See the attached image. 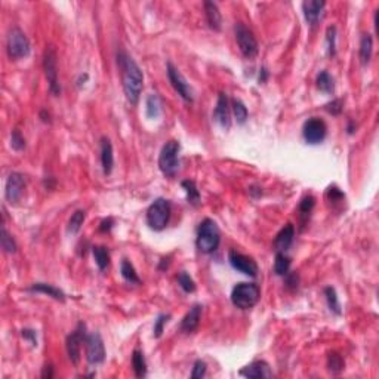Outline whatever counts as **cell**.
Instances as JSON below:
<instances>
[{
    "label": "cell",
    "mask_w": 379,
    "mask_h": 379,
    "mask_svg": "<svg viewBox=\"0 0 379 379\" xmlns=\"http://www.w3.org/2000/svg\"><path fill=\"white\" fill-rule=\"evenodd\" d=\"M228 261H230L231 267L234 268V270H237V271L246 274V276L255 277L258 274V265H256V262L253 261L251 256H248V255H243V253L236 252V251H230V253H228Z\"/></svg>",
    "instance_id": "obj_14"
},
{
    "label": "cell",
    "mask_w": 379,
    "mask_h": 379,
    "mask_svg": "<svg viewBox=\"0 0 379 379\" xmlns=\"http://www.w3.org/2000/svg\"><path fill=\"white\" fill-rule=\"evenodd\" d=\"M113 225H114V221H113V218H107V219H104L101 225H99V231L101 233H108V231H112Z\"/></svg>",
    "instance_id": "obj_46"
},
{
    "label": "cell",
    "mask_w": 379,
    "mask_h": 379,
    "mask_svg": "<svg viewBox=\"0 0 379 379\" xmlns=\"http://www.w3.org/2000/svg\"><path fill=\"white\" fill-rule=\"evenodd\" d=\"M92 253H94V258H95V264L98 265L101 271L107 270V267L110 265V253L105 248L102 246H95L92 248Z\"/></svg>",
    "instance_id": "obj_28"
},
{
    "label": "cell",
    "mask_w": 379,
    "mask_h": 379,
    "mask_svg": "<svg viewBox=\"0 0 379 379\" xmlns=\"http://www.w3.org/2000/svg\"><path fill=\"white\" fill-rule=\"evenodd\" d=\"M267 76H268L267 69H261V74H259V82H261V83H264V82L267 80Z\"/></svg>",
    "instance_id": "obj_48"
},
{
    "label": "cell",
    "mask_w": 379,
    "mask_h": 379,
    "mask_svg": "<svg viewBox=\"0 0 379 379\" xmlns=\"http://www.w3.org/2000/svg\"><path fill=\"white\" fill-rule=\"evenodd\" d=\"M291 270V258L286 256L284 253L277 252L276 255V261H274V273L277 276H286Z\"/></svg>",
    "instance_id": "obj_31"
},
{
    "label": "cell",
    "mask_w": 379,
    "mask_h": 379,
    "mask_svg": "<svg viewBox=\"0 0 379 379\" xmlns=\"http://www.w3.org/2000/svg\"><path fill=\"white\" fill-rule=\"evenodd\" d=\"M326 39H327V48H329V55H337V27H329L326 31Z\"/></svg>",
    "instance_id": "obj_38"
},
{
    "label": "cell",
    "mask_w": 379,
    "mask_h": 379,
    "mask_svg": "<svg viewBox=\"0 0 379 379\" xmlns=\"http://www.w3.org/2000/svg\"><path fill=\"white\" fill-rule=\"evenodd\" d=\"M162 113V102H160V98L155 95V94H151L147 97V101H145V114L148 119H157Z\"/></svg>",
    "instance_id": "obj_23"
},
{
    "label": "cell",
    "mask_w": 379,
    "mask_h": 379,
    "mask_svg": "<svg viewBox=\"0 0 379 379\" xmlns=\"http://www.w3.org/2000/svg\"><path fill=\"white\" fill-rule=\"evenodd\" d=\"M314 205H316V198L313 196H305L301 200V203H299V215H301L302 221H305L308 218Z\"/></svg>",
    "instance_id": "obj_36"
},
{
    "label": "cell",
    "mask_w": 379,
    "mask_h": 379,
    "mask_svg": "<svg viewBox=\"0 0 379 379\" xmlns=\"http://www.w3.org/2000/svg\"><path fill=\"white\" fill-rule=\"evenodd\" d=\"M30 51H31V44L26 33L19 28H12L8 33V39H6L8 56L14 61H19L27 58L30 55Z\"/></svg>",
    "instance_id": "obj_6"
},
{
    "label": "cell",
    "mask_w": 379,
    "mask_h": 379,
    "mask_svg": "<svg viewBox=\"0 0 379 379\" xmlns=\"http://www.w3.org/2000/svg\"><path fill=\"white\" fill-rule=\"evenodd\" d=\"M342 107H344V104H342L341 99H333L332 102L326 104V112L330 113L332 116H338L339 113L342 112Z\"/></svg>",
    "instance_id": "obj_43"
},
{
    "label": "cell",
    "mask_w": 379,
    "mask_h": 379,
    "mask_svg": "<svg viewBox=\"0 0 379 379\" xmlns=\"http://www.w3.org/2000/svg\"><path fill=\"white\" fill-rule=\"evenodd\" d=\"M180 142L175 140L168 141L159 155V168L165 176L173 178L180 169Z\"/></svg>",
    "instance_id": "obj_3"
},
{
    "label": "cell",
    "mask_w": 379,
    "mask_h": 379,
    "mask_svg": "<svg viewBox=\"0 0 379 379\" xmlns=\"http://www.w3.org/2000/svg\"><path fill=\"white\" fill-rule=\"evenodd\" d=\"M200 317H202V305H197L196 304L185 314V317L181 322V330L185 332V333L196 332L198 324H200Z\"/></svg>",
    "instance_id": "obj_19"
},
{
    "label": "cell",
    "mask_w": 379,
    "mask_h": 379,
    "mask_svg": "<svg viewBox=\"0 0 379 379\" xmlns=\"http://www.w3.org/2000/svg\"><path fill=\"white\" fill-rule=\"evenodd\" d=\"M233 113H234V117H236V120H237L239 125H243V123L248 120L249 113H248L246 105H244L240 99L237 98L233 99Z\"/></svg>",
    "instance_id": "obj_34"
},
{
    "label": "cell",
    "mask_w": 379,
    "mask_h": 379,
    "mask_svg": "<svg viewBox=\"0 0 379 379\" xmlns=\"http://www.w3.org/2000/svg\"><path fill=\"white\" fill-rule=\"evenodd\" d=\"M120 273H122V277L127 283H133V284H140L141 283L140 277L137 274V270L130 264V261H127V259L122 261V264H120Z\"/></svg>",
    "instance_id": "obj_29"
},
{
    "label": "cell",
    "mask_w": 379,
    "mask_h": 379,
    "mask_svg": "<svg viewBox=\"0 0 379 379\" xmlns=\"http://www.w3.org/2000/svg\"><path fill=\"white\" fill-rule=\"evenodd\" d=\"M221 243V233L215 221L209 218L203 219L197 230L196 244L202 253H213Z\"/></svg>",
    "instance_id": "obj_2"
},
{
    "label": "cell",
    "mask_w": 379,
    "mask_h": 379,
    "mask_svg": "<svg viewBox=\"0 0 379 379\" xmlns=\"http://www.w3.org/2000/svg\"><path fill=\"white\" fill-rule=\"evenodd\" d=\"M327 198L332 202V203H339V202H344V198H345V194L337 188V187H329L327 188Z\"/></svg>",
    "instance_id": "obj_40"
},
{
    "label": "cell",
    "mask_w": 379,
    "mask_h": 379,
    "mask_svg": "<svg viewBox=\"0 0 379 379\" xmlns=\"http://www.w3.org/2000/svg\"><path fill=\"white\" fill-rule=\"evenodd\" d=\"M326 133H327V127L322 119L311 117L304 123L302 135H304V140L311 145L323 142V140L326 138Z\"/></svg>",
    "instance_id": "obj_11"
},
{
    "label": "cell",
    "mask_w": 379,
    "mask_h": 379,
    "mask_svg": "<svg viewBox=\"0 0 379 379\" xmlns=\"http://www.w3.org/2000/svg\"><path fill=\"white\" fill-rule=\"evenodd\" d=\"M170 319V316H166V314H162L157 317L154 323V337L160 338L162 333H163V329H165V324L168 323V320Z\"/></svg>",
    "instance_id": "obj_41"
},
{
    "label": "cell",
    "mask_w": 379,
    "mask_h": 379,
    "mask_svg": "<svg viewBox=\"0 0 379 379\" xmlns=\"http://www.w3.org/2000/svg\"><path fill=\"white\" fill-rule=\"evenodd\" d=\"M324 8H326V3L323 0H305L302 3L304 16L309 26H316L319 23V19L323 15Z\"/></svg>",
    "instance_id": "obj_15"
},
{
    "label": "cell",
    "mask_w": 379,
    "mask_h": 379,
    "mask_svg": "<svg viewBox=\"0 0 379 379\" xmlns=\"http://www.w3.org/2000/svg\"><path fill=\"white\" fill-rule=\"evenodd\" d=\"M21 335H23L24 339L30 341V344H31L33 347L37 345V335H36V330H33V329H23V330H21Z\"/></svg>",
    "instance_id": "obj_44"
},
{
    "label": "cell",
    "mask_w": 379,
    "mask_h": 379,
    "mask_svg": "<svg viewBox=\"0 0 379 379\" xmlns=\"http://www.w3.org/2000/svg\"><path fill=\"white\" fill-rule=\"evenodd\" d=\"M30 291H31V292H39V294H43V295L51 296V298H54L56 301H61V302L65 301V294H64L61 289H58L55 286H52V284L34 283V284L30 287Z\"/></svg>",
    "instance_id": "obj_22"
},
{
    "label": "cell",
    "mask_w": 379,
    "mask_h": 379,
    "mask_svg": "<svg viewBox=\"0 0 379 379\" xmlns=\"http://www.w3.org/2000/svg\"><path fill=\"white\" fill-rule=\"evenodd\" d=\"M205 375H206V363L202 362V360H197L196 363H194V367H193V372H191V378H203Z\"/></svg>",
    "instance_id": "obj_42"
},
{
    "label": "cell",
    "mask_w": 379,
    "mask_h": 379,
    "mask_svg": "<svg viewBox=\"0 0 379 379\" xmlns=\"http://www.w3.org/2000/svg\"><path fill=\"white\" fill-rule=\"evenodd\" d=\"M205 14H206V21H208L209 27L215 31H219L221 26H222V18H221L218 5L213 2H205Z\"/></svg>",
    "instance_id": "obj_21"
},
{
    "label": "cell",
    "mask_w": 379,
    "mask_h": 379,
    "mask_svg": "<svg viewBox=\"0 0 379 379\" xmlns=\"http://www.w3.org/2000/svg\"><path fill=\"white\" fill-rule=\"evenodd\" d=\"M168 77L170 80V84L173 86V89L178 92V95L185 101V102H193L194 101V94H193V89L191 86L188 84V82L185 80L183 74L180 73L178 69H175L173 64H168Z\"/></svg>",
    "instance_id": "obj_9"
},
{
    "label": "cell",
    "mask_w": 379,
    "mask_h": 379,
    "mask_svg": "<svg viewBox=\"0 0 379 379\" xmlns=\"http://www.w3.org/2000/svg\"><path fill=\"white\" fill-rule=\"evenodd\" d=\"M324 296H326V301H327V307L329 309L332 311V313H335L337 316H341V304H339V299H338L337 295V291L332 287V286H329V287H326L324 289Z\"/></svg>",
    "instance_id": "obj_32"
},
{
    "label": "cell",
    "mask_w": 379,
    "mask_h": 379,
    "mask_svg": "<svg viewBox=\"0 0 379 379\" xmlns=\"http://www.w3.org/2000/svg\"><path fill=\"white\" fill-rule=\"evenodd\" d=\"M84 218H86V212L84 211H76L71 218L69 219V225H67V233L69 234H77L82 228V225L84 222Z\"/></svg>",
    "instance_id": "obj_30"
},
{
    "label": "cell",
    "mask_w": 379,
    "mask_h": 379,
    "mask_svg": "<svg viewBox=\"0 0 379 379\" xmlns=\"http://www.w3.org/2000/svg\"><path fill=\"white\" fill-rule=\"evenodd\" d=\"M372 51H373V40L370 34H363L362 42H360V61L362 64L366 65L370 58H372Z\"/></svg>",
    "instance_id": "obj_24"
},
{
    "label": "cell",
    "mask_w": 379,
    "mask_h": 379,
    "mask_svg": "<svg viewBox=\"0 0 379 379\" xmlns=\"http://www.w3.org/2000/svg\"><path fill=\"white\" fill-rule=\"evenodd\" d=\"M117 65L120 69L122 86H123L126 99L130 104L137 105L140 101L142 87H144V74L141 71L140 65L123 51L117 54Z\"/></svg>",
    "instance_id": "obj_1"
},
{
    "label": "cell",
    "mask_w": 379,
    "mask_h": 379,
    "mask_svg": "<svg viewBox=\"0 0 379 379\" xmlns=\"http://www.w3.org/2000/svg\"><path fill=\"white\" fill-rule=\"evenodd\" d=\"M213 117L224 129H230V126H231V114H230L228 98H227L225 94H219L215 112H213Z\"/></svg>",
    "instance_id": "obj_16"
},
{
    "label": "cell",
    "mask_w": 379,
    "mask_h": 379,
    "mask_svg": "<svg viewBox=\"0 0 379 379\" xmlns=\"http://www.w3.org/2000/svg\"><path fill=\"white\" fill-rule=\"evenodd\" d=\"M240 375L244 378H271L273 373L270 370V366L265 362H253L244 369L240 370Z\"/></svg>",
    "instance_id": "obj_18"
},
{
    "label": "cell",
    "mask_w": 379,
    "mask_h": 379,
    "mask_svg": "<svg viewBox=\"0 0 379 379\" xmlns=\"http://www.w3.org/2000/svg\"><path fill=\"white\" fill-rule=\"evenodd\" d=\"M344 359H342V355L341 354H338V352H330L329 354V357H327V367H329V370L332 372V373H341L342 370H344Z\"/></svg>",
    "instance_id": "obj_33"
},
{
    "label": "cell",
    "mask_w": 379,
    "mask_h": 379,
    "mask_svg": "<svg viewBox=\"0 0 379 379\" xmlns=\"http://www.w3.org/2000/svg\"><path fill=\"white\" fill-rule=\"evenodd\" d=\"M259 287L255 283H239L231 292V302L240 309L253 308L259 301Z\"/></svg>",
    "instance_id": "obj_5"
},
{
    "label": "cell",
    "mask_w": 379,
    "mask_h": 379,
    "mask_svg": "<svg viewBox=\"0 0 379 379\" xmlns=\"http://www.w3.org/2000/svg\"><path fill=\"white\" fill-rule=\"evenodd\" d=\"M26 190V178L24 175L12 172L8 180H6V187H5V197L11 205H16L21 197L24 194Z\"/></svg>",
    "instance_id": "obj_12"
},
{
    "label": "cell",
    "mask_w": 379,
    "mask_h": 379,
    "mask_svg": "<svg viewBox=\"0 0 379 379\" xmlns=\"http://www.w3.org/2000/svg\"><path fill=\"white\" fill-rule=\"evenodd\" d=\"M132 367L138 378H144L147 375V363H145L144 354L140 350H135L132 352Z\"/></svg>",
    "instance_id": "obj_26"
},
{
    "label": "cell",
    "mask_w": 379,
    "mask_h": 379,
    "mask_svg": "<svg viewBox=\"0 0 379 379\" xmlns=\"http://www.w3.org/2000/svg\"><path fill=\"white\" fill-rule=\"evenodd\" d=\"M43 70H44V76L49 84V91L54 95H59L61 94V86H59V80H58V64H56V52L54 46H46L44 54H43Z\"/></svg>",
    "instance_id": "obj_7"
},
{
    "label": "cell",
    "mask_w": 379,
    "mask_h": 379,
    "mask_svg": "<svg viewBox=\"0 0 379 379\" xmlns=\"http://www.w3.org/2000/svg\"><path fill=\"white\" fill-rule=\"evenodd\" d=\"M170 203L166 198H155L147 211V224L154 231L165 230L170 219Z\"/></svg>",
    "instance_id": "obj_4"
},
{
    "label": "cell",
    "mask_w": 379,
    "mask_h": 379,
    "mask_svg": "<svg viewBox=\"0 0 379 379\" xmlns=\"http://www.w3.org/2000/svg\"><path fill=\"white\" fill-rule=\"evenodd\" d=\"M101 165L104 175H110L114 166V154H113V145L108 138H102L101 141Z\"/></svg>",
    "instance_id": "obj_20"
},
{
    "label": "cell",
    "mask_w": 379,
    "mask_h": 379,
    "mask_svg": "<svg viewBox=\"0 0 379 379\" xmlns=\"http://www.w3.org/2000/svg\"><path fill=\"white\" fill-rule=\"evenodd\" d=\"M317 87L324 92V94H333L335 91V82H333V77L327 73V71H320L319 76H317Z\"/></svg>",
    "instance_id": "obj_25"
},
{
    "label": "cell",
    "mask_w": 379,
    "mask_h": 379,
    "mask_svg": "<svg viewBox=\"0 0 379 379\" xmlns=\"http://www.w3.org/2000/svg\"><path fill=\"white\" fill-rule=\"evenodd\" d=\"M294 237H295V227L292 224L284 225L274 239L276 251L281 253L286 252L291 248V244L294 243Z\"/></svg>",
    "instance_id": "obj_17"
},
{
    "label": "cell",
    "mask_w": 379,
    "mask_h": 379,
    "mask_svg": "<svg viewBox=\"0 0 379 379\" xmlns=\"http://www.w3.org/2000/svg\"><path fill=\"white\" fill-rule=\"evenodd\" d=\"M40 117H42V120L44 122V123H49V122H51V119H49V113H46L44 110L40 112Z\"/></svg>",
    "instance_id": "obj_49"
},
{
    "label": "cell",
    "mask_w": 379,
    "mask_h": 379,
    "mask_svg": "<svg viewBox=\"0 0 379 379\" xmlns=\"http://www.w3.org/2000/svg\"><path fill=\"white\" fill-rule=\"evenodd\" d=\"M86 339V333H84V324L79 323L77 329L74 332H71L69 335L67 341H65V347H67V354L71 363L77 365L80 362V348H82V342Z\"/></svg>",
    "instance_id": "obj_13"
},
{
    "label": "cell",
    "mask_w": 379,
    "mask_h": 379,
    "mask_svg": "<svg viewBox=\"0 0 379 379\" xmlns=\"http://www.w3.org/2000/svg\"><path fill=\"white\" fill-rule=\"evenodd\" d=\"M11 147L16 151H21L26 147V140H24V137L21 135V132L18 129H14L12 133H11Z\"/></svg>",
    "instance_id": "obj_39"
},
{
    "label": "cell",
    "mask_w": 379,
    "mask_h": 379,
    "mask_svg": "<svg viewBox=\"0 0 379 379\" xmlns=\"http://www.w3.org/2000/svg\"><path fill=\"white\" fill-rule=\"evenodd\" d=\"M0 243H2V249L6 253H15L16 252V243H15L14 237L8 233V230L3 227L2 228V237H0Z\"/></svg>",
    "instance_id": "obj_35"
},
{
    "label": "cell",
    "mask_w": 379,
    "mask_h": 379,
    "mask_svg": "<svg viewBox=\"0 0 379 379\" xmlns=\"http://www.w3.org/2000/svg\"><path fill=\"white\" fill-rule=\"evenodd\" d=\"M234 33H236V40L239 44L240 52L246 58L252 59L258 55V42L253 36V33L246 28L241 23H237L234 27Z\"/></svg>",
    "instance_id": "obj_8"
},
{
    "label": "cell",
    "mask_w": 379,
    "mask_h": 379,
    "mask_svg": "<svg viewBox=\"0 0 379 379\" xmlns=\"http://www.w3.org/2000/svg\"><path fill=\"white\" fill-rule=\"evenodd\" d=\"M54 376V367L51 365H46L43 367V372H42V378H52Z\"/></svg>",
    "instance_id": "obj_47"
},
{
    "label": "cell",
    "mask_w": 379,
    "mask_h": 379,
    "mask_svg": "<svg viewBox=\"0 0 379 379\" xmlns=\"http://www.w3.org/2000/svg\"><path fill=\"white\" fill-rule=\"evenodd\" d=\"M178 283H180L181 289H183L184 292H187V294H191V292L196 291V283L190 277V274H187L185 271L178 274Z\"/></svg>",
    "instance_id": "obj_37"
},
{
    "label": "cell",
    "mask_w": 379,
    "mask_h": 379,
    "mask_svg": "<svg viewBox=\"0 0 379 379\" xmlns=\"http://www.w3.org/2000/svg\"><path fill=\"white\" fill-rule=\"evenodd\" d=\"M181 185H183V188L185 190V194H187L188 203L193 205V206H198V203H200V191H198V188H197L196 183L187 180V181H183Z\"/></svg>",
    "instance_id": "obj_27"
},
{
    "label": "cell",
    "mask_w": 379,
    "mask_h": 379,
    "mask_svg": "<svg viewBox=\"0 0 379 379\" xmlns=\"http://www.w3.org/2000/svg\"><path fill=\"white\" fill-rule=\"evenodd\" d=\"M84 344H86V360L91 365L102 363L105 359V347H104L102 338L99 337L98 333L86 335Z\"/></svg>",
    "instance_id": "obj_10"
},
{
    "label": "cell",
    "mask_w": 379,
    "mask_h": 379,
    "mask_svg": "<svg viewBox=\"0 0 379 379\" xmlns=\"http://www.w3.org/2000/svg\"><path fill=\"white\" fill-rule=\"evenodd\" d=\"M284 277H286V287H287V289L294 291V289L298 287V283H299L298 274H295V273H287Z\"/></svg>",
    "instance_id": "obj_45"
}]
</instances>
